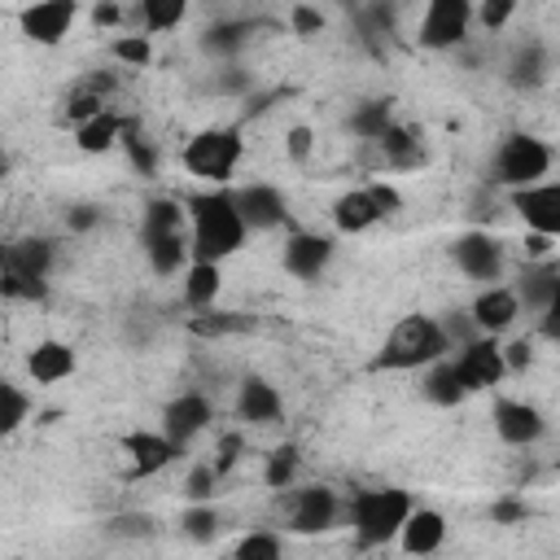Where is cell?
<instances>
[{
    "label": "cell",
    "instance_id": "2e32d148",
    "mask_svg": "<svg viewBox=\"0 0 560 560\" xmlns=\"http://www.w3.org/2000/svg\"><path fill=\"white\" fill-rule=\"evenodd\" d=\"M516 315H521V298H516L512 289H503V284H490V289L477 293V302H472V324L481 328V337L503 332Z\"/></svg>",
    "mask_w": 560,
    "mask_h": 560
},
{
    "label": "cell",
    "instance_id": "ab89813d",
    "mask_svg": "<svg viewBox=\"0 0 560 560\" xmlns=\"http://www.w3.org/2000/svg\"><path fill=\"white\" fill-rule=\"evenodd\" d=\"M118 144L127 149V158H131V166H136L140 175H153V171H158V153H153L149 140H140V131H127V127H122V140H118Z\"/></svg>",
    "mask_w": 560,
    "mask_h": 560
},
{
    "label": "cell",
    "instance_id": "1f68e13d",
    "mask_svg": "<svg viewBox=\"0 0 560 560\" xmlns=\"http://www.w3.org/2000/svg\"><path fill=\"white\" fill-rule=\"evenodd\" d=\"M184 13H188L184 0H144V4H140V31H144V35H162V31L179 26Z\"/></svg>",
    "mask_w": 560,
    "mask_h": 560
},
{
    "label": "cell",
    "instance_id": "4316f807",
    "mask_svg": "<svg viewBox=\"0 0 560 560\" xmlns=\"http://www.w3.org/2000/svg\"><path fill=\"white\" fill-rule=\"evenodd\" d=\"M424 394H429V402H438V407H455V402H459L468 389H464V381H459L455 363H451V359H438V363H429Z\"/></svg>",
    "mask_w": 560,
    "mask_h": 560
},
{
    "label": "cell",
    "instance_id": "4dcf8cb0",
    "mask_svg": "<svg viewBox=\"0 0 560 560\" xmlns=\"http://www.w3.org/2000/svg\"><path fill=\"white\" fill-rule=\"evenodd\" d=\"M389 127H394V118H389V101H363V105L350 114V131L363 136L368 144H376Z\"/></svg>",
    "mask_w": 560,
    "mask_h": 560
},
{
    "label": "cell",
    "instance_id": "f6af8a7d",
    "mask_svg": "<svg viewBox=\"0 0 560 560\" xmlns=\"http://www.w3.org/2000/svg\"><path fill=\"white\" fill-rule=\"evenodd\" d=\"M512 13H516V4H512V0H490V4H481V9H477V18H481V26H486V31H499Z\"/></svg>",
    "mask_w": 560,
    "mask_h": 560
},
{
    "label": "cell",
    "instance_id": "44dd1931",
    "mask_svg": "<svg viewBox=\"0 0 560 560\" xmlns=\"http://www.w3.org/2000/svg\"><path fill=\"white\" fill-rule=\"evenodd\" d=\"M26 372H31L39 385H52V381H61V376L74 372V350H70L66 341H39V346L31 350V359H26Z\"/></svg>",
    "mask_w": 560,
    "mask_h": 560
},
{
    "label": "cell",
    "instance_id": "b9f144b4",
    "mask_svg": "<svg viewBox=\"0 0 560 560\" xmlns=\"http://www.w3.org/2000/svg\"><path fill=\"white\" fill-rule=\"evenodd\" d=\"M114 57H118L122 66H149V61H153L149 35H118V39H114Z\"/></svg>",
    "mask_w": 560,
    "mask_h": 560
},
{
    "label": "cell",
    "instance_id": "f907efd6",
    "mask_svg": "<svg viewBox=\"0 0 560 560\" xmlns=\"http://www.w3.org/2000/svg\"><path fill=\"white\" fill-rule=\"evenodd\" d=\"M368 197H372V206H376V214L385 219V214H394L398 206H402V197L389 188V184H368Z\"/></svg>",
    "mask_w": 560,
    "mask_h": 560
},
{
    "label": "cell",
    "instance_id": "681fc988",
    "mask_svg": "<svg viewBox=\"0 0 560 560\" xmlns=\"http://www.w3.org/2000/svg\"><path fill=\"white\" fill-rule=\"evenodd\" d=\"M311 144H315V131H311V127H293L289 140H284V149H289L293 162H306V158H311Z\"/></svg>",
    "mask_w": 560,
    "mask_h": 560
},
{
    "label": "cell",
    "instance_id": "11a10c76",
    "mask_svg": "<svg viewBox=\"0 0 560 560\" xmlns=\"http://www.w3.org/2000/svg\"><path fill=\"white\" fill-rule=\"evenodd\" d=\"M118 18H122L118 4H96V9H92V22H96V26H114Z\"/></svg>",
    "mask_w": 560,
    "mask_h": 560
},
{
    "label": "cell",
    "instance_id": "ba28073f",
    "mask_svg": "<svg viewBox=\"0 0 560 560\" xmlns=\"http://www.w3.org/2000/svg\"><path fill=\"white\" fill-rule=\"evenodd\" d=\"M451 363H455V372H459V381H464L468 394H472V389H490V385H499V381L508 376L494 337H477V341H468V346L459 350V359H451Z\"/></svg>",
    "mask_w": 560,
    "mask_h": 560
},
{
    "label": "cell",
    "instance_id": "d6a6232c",
    "mask_svg": "<svg viewBox=\"0 0 560 560\" xmlns=\"http://www.w3.org/2000/svg\"><path fill=\"white\" fill-rule=\"evenodd\" d=\"M158 232H184V210L166 197H153L140 219V236H158Z\"/></svg>",
    "mask_w": 560,
    "mask_h": 560
},
{
    "label": "cell",
    "instance_id": "e575fe53",
    "mask_svg": "<svg viewBox=\"0 0 560 560\" xmlns=\"http://www.w3.org/2000/svg\"><path fill=\"white\" fill-rule=\"evenodd\" d=\"M512 79L525 83V88H534V83L547 79V52H542V44H525V48L516 52V61H512Z\"/></svg>",
    "mask_w": 560,
    "mask_h": 560
},
{
    "label": "cell",
    "instance_id": "9f6ffc18",
    "mask_svg": "<svg viewBox=\"0 0 560 560\" xmlns=\"http://www.w3.org/2000/svg\"><path fill=\"white\" fill-rule=\"evenodd\" d=\"M4 175H9V153L0 149V179H4Z\"/></svg>",
    "mask_w": 560,
    "mask_h": 560
},
{
    "label": "cell",
    "instance_id": "f1b7e54d",
    "mask_svg": "<svg viewBox=\"0 0 560 560\" xmlns=\"http://www.w3.org/2000/svg\"><path fill=\"white\" fill-rule=\"evenodd\" d=\"M249 39V22H214L206 26L201 35V52H214V57H236Z\"/></svg>",
    "mask_w": 560,
    "mask_h": 560
},
{
    "label": "cell",
    "instance_id": "60d3db41",
    "mask_svg": "<svg viewBox=\"0 0 560 560\" xmlns=\"http://www.w3.org/2000/svg\"><path fill=\"white\" fill-rule=\"evenodd\" d=\"M219 490V472L210 468V464H197V468H188V477H184V494L192 499V503H210V494Z\"/></svg>",
    "mask_w": 560,
    "mask_h": 560
},
{
    "label": "cell",
    "instance_id": "c3c4849f",
    "mask_svg": "<svg viewBox=\"0 0 560 560\" xmlns=\"http://www.w3.org/2000/svg\"><path fill=\"white\" fill-rule=\"evenodd\" d=\"M109 534H127V538H149V534H153V521H149V516H114V521H109Z\"/></svg>",
    "mask_w": 560,
    "mask_h": 560
},
{
    "label": "cell",
    "instance_id": "7bdbcfd3",
    "mask_svg": "<svg viewBox=\"0 0 560 560\" xmlns=\"http://www.w3.org/2000/svg\"><path fill=\"white\" fill-rule=\"evenodd\" d=\"M105 109V96H96V92H88V88H79L70 101H66V118L79 127V122H88V118H96Z\"/></svg>",
    "mask_w": 560,
    "mask_h": 560
},
{
    "label": "cell",
    "instance_id": "e0dca14e",
    "mask_svg": "<svg viewBox=\"0 0 560 560\" xmlns=\"http://www.w3.org/2000/svg\"><path fill=\"white\" fill-rule=\"evenodd\" d=\"M442 538H446V521L433 508H411L402 529H398V542H402L407 556H429V551L442 547Z\"/></svg>",
    "mask_w": 560,
    "mask_h": 560
},
{
    "label": "cell",
    "instance_id": "5b68a950",
    "mask_svg": "<svg viewBox=\"0 0 560 560\" xmlns=\"http://www.w3.org/2000/svg\"><path fill=\"white\" fill-rule=\"evenodd\" d=\"M547 171H551V149L534 136H508L494 153V184H508L512 192L538 184Z\"/></svg>",
    "mask_w": 560,
    "mask_h": 560
},
{
    "label": "cell",
    "instance_id": "d4e9b609",
    "mask_svg": "<svg viewBox=\"0 0 560 560\" xmlns=\"http://www.w3.org/2000/svg\"><path fill=\"white\" fill-rule=\"evenodd\" d=\"M376 219H381V214H376L368 188H354V192L337 197V206H332V223H337L341 232H368Z\"/></svg>",
    "mask_w": 560,
    "mask_h": 560
},
{
    "label": "cell",
    "instance_id": "4fadbf2b",
    "mask_svg": "<svg viewBox=\"0 0 560 560\" xmlns=\"http://www.w3.org/2000/svg\"><path fill=\"white\" fill-rule=\"evenodd\" d=\"M232 206H236L245 232H249V228L262 232V228L284 223V197H280V188H271V184H245L241 192H232Z\"/></svg>",
    "mask_w": 560,
    "mask_h": 560
},
{
    "label": "cell",
    "instance_id": "8992f818",
    "mask_svg": "<svg viewBox=\"0 0 560 560\" xmlns=\"http://www.w3.org/2000/svg\"><path fill=\"white\" fill-rule=\"evenodd\" d=\"M337 516H341V499L328 486H306L284 499V525L293 534H324L337 525Z\"/></svg>",
    "mask_w": 560,
    "mask_h": 560
},
{
    "label": "cell",
    "instance_id": "52a82bcc",
    "mask_svg": "<svg viewBox=\"0 0 560 560\" xmlns=\"http://www.w3.org/2000/svg\"><path fill=\"white\" fill-rule=\"evenodd\" d=\"M472 4L468 0H433L420 18V44L424 48H455L468 35Z\"/></svg>",
    "mask_w": 560,
    "mask_h": 560
},
{
    "label": "cell",
    "instance_id": "277c9868",
    "mask_svg": "<svg viewBox=\"0 0 560 560\" xmlns=\"http://www.w3.org/2000/svg\"><path fill=\"white\" fill-rule=\"evenodd\" d=\"M241 131L232 127H210V131H197L188 144H184V166L188 175L197 179H210V184H228L236 162H241Z\"/></svg>",
    "mask_w": 560,
    "mask_h": 560
},
{
    "label": "cell",
    "instance_id": "816d5d0a",
    "mask_svg": "<svg viewBox=\"0 0 560 560\" xmlns=\"http://www.w3.org/2000/svg\"><path fill=\"white\" fill-rule=\"evenodd\" d=\"M499 354H503V368L516 372V368H525V363L534 359V346L521 337V341H512V346H499Z\"/></svg>",
    "mask_w": 560,
    "mask_h": 560
},
{
    "label": "cell",
    "instance_id": "3957f363",
    "mask_svg": "<svg viewBox=\"0 0 560 560\" xmlns=\"http://www.w3.org/2000/svg\"><path fill=\"white\" fill-rule=\"evenodd\" d=\"M446 346H451V337H446V328L438 319L407 315V319L394 324V332H389L376 368H398V372L402 368H429V363L446 359Z\"/></svg>",
    "mask_w": 560,
    "mask_h": 560
},
{
    "label": "cell",
    "instance_id": "db71d44e",
    "mask_svg": "<svg viewBox=\"0 0 560 560\" xmlns=\"http://www.w3.org/2000/svg\"><path fill=\"white\" fill-rule=\"evenodd\" d=\"M96 219H101L96 206H74V210L66 214V228H70V232H88V228H96Z\"/></svg>",
    "mask_w": 560,
    "mask_h": 560
},
{
    "label": "cell",
    "instance_id": "bcb514c9",
    "mask_svg": "<svg viewBox=\"0 0 560 560\" xmlns=\"http://www.w3.org/2000/svg\"><path fill=\"white\" fill-rule=\"evenodd\" d=\"M289 22H293V31H298V35H315V31H324V13H319V9H311V4H293Z\"/></svg>",
    "mask_w": 560,
    "mask_h": 560
},
{
    "label": "cell",
    "instance_id": "9c48e42d",
    "mask_svg": "<svg viewBox=\"0 0 560 560\" xmlns=\"http://www.w3.org/2000/svg\"><path fill=\"white\" fill-rule=\"evenodd\" d=\"M451 254H455V267L468 276V280H499V271H503V249H499V241L490 236V232H464L455 245H451Z\"/></svg>",
    "mask_w": 560,
    "mask_h": 560
},
{
    "label": "cell",
    "instance_id": "ffe728a7",
    "mask_svg": "<svg viewBox=\"0 0 560 560\" xmlns=\"http://www.w3.org/2000/svg\"><path fill=\"white\" fill-rule=\"evenodd\" d=\"M512 293L525 298V306L538 311V315L551 311V306L560 302V267H556V258L525 267V280H521V289H512Z\"/></svg>",
    "mask_w": 560,
    "mask_h": 560
},
{
    "label": "cell",
    "instance_id": "5bb4252c",
    "mask_svg": "<svg viewBox=\"0 0 560 560\" xmlns=\"http://www.w3.org/2000/svg\"><path fill=\"white\" fill-rule=\"evenodd\" d=\"M328 258H332V241L328 236H315V232H293L284 241V254H280L284 271L298 276V280H315L328 267Z\"/></svg>",
    "mask_w": 560,
    "mask_h": 560
},
{
    "label": "cell",
    "instance_id": "f5cc1de1",
    "mask_svg": "<svg viewBox=\"0 0 560 560\" xmlns=\"http://www.w3.org/2000/svg\"><path fill=\"white\" fill-rule=\"evenodd\" d=\"M525 254H529L534 262H547V258L556 254V236H542V232H529V236H525Z\"/></svg>",
    "mask_w": 560,
    "mask_h": 560
},
{
    "label": "cell",
    "instance_id": "603a6c76",
    "mask_svg": "<svg viewBox=\"0 0 560 560\" xmlns=\"http://www.w3.org/2000/svg\"><path fill=\"white\" fill-rule=\"evenodd\" d=\"M144 241V254H149V267L158 276H175L188 258V236L184 232H158V236H140Z\"/></svg>",
    "mask_w": 560,
    "mask_h": 560
},
{
    "label": "cell",
    "instance_id": "836d02e7",
    "mask_svg": "<svg viewBox=\"0 0 560 560\" xmlns=\"http://www.w3.org/2000/svg\"><path fill=\"white\" fill-rule=\"evenodd\" d=\"M293 472H298V446H276L271 455H267V468H262V481L271 486V490H289V481H293Z\"/></svg>",
    "mask_w": 560,
    "mask_h": 560
},
{
    "label": "cell",
    "instance_id": "ee69618b",
    "mask_svg": "<svg viewBox=\"0 0 560 560\" xmlns=\"http://www.w3.org/2000/svg\"><path fill=\"white\" fill-rule=\"evenodd\" d=\"M525 516H529L525 499L503 494V499H494V503H490V521H499V525H516V521H525Z\"/></svg>",
    "mask_w": 560,
    "mask_h": 560
},
{
    "label": "cell",
    "instance_id": "f35d334b",
    "mask_svg": "<svg viewBox=\"0 0 560 560\" xmlns=\"http://www.w3.org/2000/svg\"><path fill=\"white\" fill-rule=\"evenodd\" d=\"M48 293L44 280H31V276H18V271H0V298H22V302H39Z\"/></svg>",
    "mask_w": 560,
    "mask_h": 560
},
{
    "label": "cell",
    "instance_id": "cb8c5ba5",
    "mask_svg": "<svg viewBox=\"0 0 560 560\" xmlns=\"http://www.w3.org/2000/svg\"><path fill=\"white\" fill-rule=\"evenodd\" d=\"M74 140H79L83 153H105V149H114L122 140V118L109 114V109H101L96 118H88V122L74 127Z\"/></svg>",
    "mask_w": 560,
    "mask_h": 560
},
{
    "label": "cell",
    "instance_id": "6f0895ef",
    "mask_svg": "<svg viewBox=\"0 0 560 560\" xmlns=\"http://www.w3.org/2000/svg\"><path fill=\"white\" fill-rule=\"evenodd\" d=\"M0 258H4V245H0Z\"/></svg>",
    "mask_w": 560,
    "mask_h": 560
},
{
    "label": "cell",
    "instance_id": "74e56055",
    "mask_svg": "<svg viewBox=\"0 0 560 560\" xmlns=\"http://www.w3.org/2000/svg\"><path fill=\"white\" fill-rule=\"evenodd\" d=\"M232 560H284V551H280V538H276V534L254 529V534H245V538L236 542V556H232Z\"/></svg>",
    "mask_w": 560,
    "mask_h": 560
},
{
    "label": "cell",
    "instance_id": "83f0119b",
    "mask_svg": "<svg viewBox=\"0 0 560 560\" xmlns=\"http://www.w3.org/2000/svg\"><path fill=\"white\" fill-rule=\"evenodd\" d=\"M214 298H219V267L214 262H192L188 276H184V302L192 311H206V306H214Z\"/></svg>",
    "mask_w": 560,
    "mask_h": 560
},
{
    "label": "cell",
    "instance_id": "30bf717a",
    "mask_svg": "<svg viewBox=\"0 0 560 560\" xmlns=\"http://www.w3.org/2000/svg\"><path fill=\"white\" fill-rule=\"evenodd\" d=\"M79 18V4L74 0H44V4H31L22 9V35L35 39V44H61V35L70 31V22Z\"/></svg>",
    "mask_w": 560,
    "mask_h": 560
},
{
    "label": "cell",
    "instance_id": "9a60e30c",
    "mask_svg": "<svg viewBox=\"0 0 560 560\" xmlns=\"http://www.w3.org/2000/svg\"><path fill=\"white\" fill-rule=\"evenodd\" d=\"M494 429H499V438H503L508 446H529V442L542 438L547 420H542V411L529 407V402L499 398V402H494Z\"/></svg>",
    "mask_w": 560,
    "mask_h": 560
},
{
    "label": "cell",
    "instance_id": "7c38bea8",
    "mask_svg": "<svg viewBox=\"0 0 560 560\" xmlns=\"http://www.w3.org/2000/svg\"><path fill=\"white\" fill-rule=\"evenodd\" d=\"M512 206L521 210V219L529 223V232L556 236L560 232V188L556 184H529L512 192Z\"/></svg>",
    "mask_w": 560,
    "mask_h": 560
},
{
    "label": "cell",
    "instance_id": "d6986e66",
    "mask_svg": "<svg viewBox=\"0 0 560 560\" xmlns=\"http://www.w3.org/2000/svg\"><path fill=\"white\" fill-rule=\"evenodd\" d=\"M122 451L131 455V477H153V472H162L179 451L162 438V433H127L122 438Z\"/></svg>",
    "mask_w": 560,
    "mask_h": 560
},
{
    "label": "cell",
    "instance_id": "ac0fdd59",
    "mask_svg": "<svg viewBox=\"0 0 560 560\" xmlns=\"http://www.w3.org/2000/svg\"><path fill=\"white\" fill-rule=\"evenodd\" d=\"M0 271H18V276H31V280H48V271H52V241H44V236H22V241L4 245Z\"/></svg>",
    "mask_w": 560,
    "mask_h": 560
},
{
    "label": "cell",
    "instance_id": "484cf974",
    "mask_svg": "<svg viewBox=\"0 0 560 560\" xmlns=\"http://www.w3.org/2000/svg\"><path fill=\"white\" fill-rule=\"evenodd\" d=\"M249 328H254V319L241 315V311H214V306H206V311L188 315V332L192 337H232V332H249Z\"/></svg>",
    "mask_w": 560,
    "mask_h": 560
},
{
    "label": "cell",
    "instance_id": "8fae6325",
    "mask_svg": "<svg viewBox=\"0 0 560 560\" xmlns=\"http://www.w3.org/2000/svg\"><path fill=\"white\" fill-rule=\"evenodd\" d=\"M206 424H210V402H206L201 394H179V398L166 402V411H162V438H166L175 451L188 446Z\"/></svg>",
    "mask_w": 560,
    "mask_h": 560
},
{
    "label": "cell",
    "instance_id": "7a4b0ae2",
    "mask_svg": "<svg viewBox=\"0 0 560 560\" xmlns=\"http://www.w3.org/2000/svg\"><path fill=\"white\" fill-rule=\"evenodd\" d=\"M411 508L416 503H411L407 490H394V486H385V490H359L350 499V525H354L359 547H385L389 538H398V529H402V521H407Z\"/></svg>",
    "mask_w": 560,
    "mask_h": 560
},
{
    "label": "cell",
    "instance_id": "6da1fadb",
    "mask_svg": "<svg viewBox=\"0 0 560 560\" xmlns=\"http://www.w3.org/2000/svg\"><path fill=\"white\" fill-rule=\"evenodd\" d=\"M188 214H192V236H188L192 262L219 267L228 254L241 249L245 223L232 206V192H197V197H188Z\"/></svg>",
    "mask_w": 560,
    "mask_h": 560
},
{
    "label": "cell",
    "instance_id": "f546056e",
    "mask_svg": "<svg viewBox=\"0 0 560 560\" xmlns=\"http://www.w3.org/2000/svg\"><path fill=\"white\" fill-rule=\"evenodd\" d=\"M376 149H381V158H385V166H420V140L407 131V127H389L381 140H376Z\"/></svg>",
    "mask_w": 560,
    "mask_h": 560
},
{
    "label": "cell",
    "instance_id": "7dc6e473",
    "mask_svg": "<svg viewBox=\"0 0 560 560\" xmlns=\"http://www.w3.org/2000/svg\"><path fill=\"white\" fill-rule=\"evenodd\" d=\"M236 455H241V438H236V433H223V438H219V451H214V464H210V468L223 477V472L236 464Z\"/></svg>",
    "mask_w": 560,
    "mask_h": 560
},
{
    "label": "cell",
    "instance_id": "7402d4cb",
    "mask_svg": "<svg viewBox=\"0 0 560 560\" xmlns=\"http://www.w3.org/2000/svg\"><path fill=\"white\" fill-rule=\"evenodd\" d=\"M236 407H241V416H245L249 424H271V420L280 416V394H276V385H271V381L249 376V381L241 385Z\"/></svg>",
    "mask_w": 560,
    "mask_h": 560
},
{
    "label": "cell",
    "instance_id": "8d00e7d4",
    "mask_svg": "<svg viewBox=\"0 0 560 560\" xmlns=\"http://www.w3.org/2000/svg\"><path fill=\"white\" fill-rule=\"evenodd\" d=\"M26 411H31V398H26L18 385L0 381V433H13V429L26 420Z\"/></svg>",
    "mask_w": 560,
    "mask_h": 560
},
{
    "label": "cell",
    "instance_id": "d590c367",
    "mask_svg": "<svg viewBox=\"0 0 560 560\" xmlns=\"http://www.w3.org/2000/svg\"><path fill=\"white\" fill-rule=\"evenodd\" d=\"M179 525H184V534H188L192 542H210V538L219 534V512H214L210 503H192V508H184Z\"/></svg>",
    "mask_w": 560,
    "mask_h": 560
}]
</instances>
